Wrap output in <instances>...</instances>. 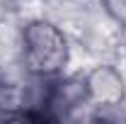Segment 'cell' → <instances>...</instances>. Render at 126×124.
Wrapping results in <instances>:
<instances>
[{"mask_svg": "<svg viewBox=\"0 0 126 124\" xmlns=\"http://www.w3.org/2000/svg\"><path fill=\"white\" fill-rule=\"evenodd\" d=\"M70 56L68 39L53 22L32 20L22 29V61L32 76L53 78L58 76Z\"/></svg>", "mask_w": 126, "mask_h": 124, "instance_id": "obj_1", "label": "cell"}, {"mask_svg": "<svg viewBox=\"0 0 126 124\" xmlns=\"http://www.w3.org/2000/svg\"><path fill=\"white\" fill-rule=\"evenodd\" d=\"M82 80H85L87 102L99 105V107H116V105L124 102L126 83H124L121 73H119L114 66H109V63L94 66Z\"/></svg>", "mask_w": 126, "mask_h": 124, "instance_id": "obj_2", "label": "cell"}, {"mask_svg": "<svg viewBox=\"0 0 126 124\" xmlns=\"http://www.w3.org/2000/svg\"><path fill=\"white\" fill-rule=\"evenodd\" d=\"M99 2H102L104 12H107L116 24H121L126 29V0H99Z\"/></svg>", "mask_w": 126, "mask_h": 124, "instance_id": "obj_3", "label": "cell"}]
</instances>
